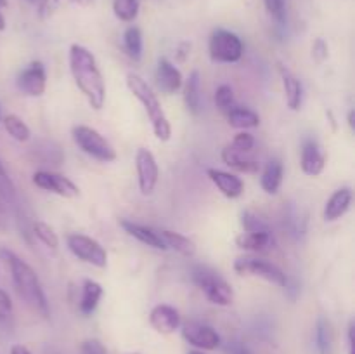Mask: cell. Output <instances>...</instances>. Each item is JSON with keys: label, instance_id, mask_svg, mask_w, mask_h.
<instances>
[{"label": "cell", "instance_id": "cell-49", "mask_svg": "<svg viewBox=\"0 0 355 354\" xmlns=\"http://www.w3.org/2000/svg\"><path fill=\"white\" fill-rule=\"evenodd\" d=\"M28 3H33V6H38L40 3V0H26Z\"/></svg>", "mask_w": 355, "mask_h": 354}, {"label": "cell", "instance_id": "cell-10", "mask_svg": "<svg viewBox=\"0 0 355 354\" xmlns=\"http://www.w3.org/2000/svg\"><path fill=\"white\" fill-rule=\"evenodd\" d=\"M135 170H137L139 189H141V193L144 196H149L155 191L159 179L158 163H156L155 155L149 149H137V155H135Z\"/></svg>", "mask_w": 355, "mask_h": 354}, {"label": "cell", "instance_id": "cell-8", "mask_svg": "<svg viewBox=\"0 0 355 354\" xmlns=\"http://www.w3.org/2000/svg\"><path fill=\"white\" fill-rule=\"evenodd\" d=\"M66 245H68L69 252L82 262L96 266L99 269H104L107 266V253L97 239L82 235V233H69L66 236Z\"/></svg>", "mask_w": 355, "mask_h": 354}, {"label": "cell", "instance_id": "cell-16", "mask_svg": "<svg viewBox=\"0 0 355 354\" xmlns=\"http://www.w3.org/2000/svg\"><path fill=\"white\" fill-rule=\"evenodd\" d=\"M207 176L217 186V189L229 200H236V198L245 193V183L241 180V177L234 176V174L218 169H208Z\"/></svg>", "mask_w": 355, "mask_h": 354}, {"label": "cell", "instance_id": "cell-42", "mask_svg": "<svg viewBox=\"0 0 355 354\" xmlns=\"http://www.w3.org/2000/svg\"><path fill=\"white\" fill-rule=\"evenodd\" d=\"M229 354H250V351L241 342L229 344Z\"/></svg>", "mask_w": 355, "mask_h": 354}, {"label": "cell", "instance_id": "cell-1", "mask_svg": "<svg viewBox=\"0 0 355 354\" xmlns=\"http://www.w3.org/2000/svg\"><path fill=\"white\" fill-rule=\"evenodd\" d=\"M69 71L80 92L85 96L90 108L99 111L106 103V83L96 61V56L87 47L73 44L69 47Z\"/></svg>", "mask_w": 355, "mask_h": 354}, {"label": "cell", "instance_id": "cell-39", "mask_svg": "<svg viewBox=\"0 0 355 354\" xmlns=\"http://www.w3.org/2000/svg\"><path fill=\"white\" fill-rule=\"evenodd\" d=\"M328 56H329L328 44H326L322 38H315L314 44H312V58H314V61L322 62L328 59Z\"/></svg>", "mask_w": 355, "mask_h": 354}, {"label": "cell", "instance_id": "cell-14", "mask_svg": "<svg viewBox=\"0 0 355 354\" xmlns=\"http://www.w3.org/2000/svg\"><path fill=\"white\" fill-rule=\"evenodd\" d=\"M182 83L184 78L180 69L177 68L170 59L159 58L158 66H156V85H158V89L162 90L163 94L172 96L177 90H180Z\"/></svg>", "mask_w": 355, "mask_h": 354}, {"label": "cell", "instance_id": "cell-3", "mask_svg": "<svg viewBox=\"0 0 355 354\" xmlns=\"http://www.w3.org/2000/svg\"><path fill=\"white\" fill-rule=\"evenodd\" d=\"M127 87L134 94L135 99L144 106L146 115H148L149 121H151L153 132H155L156 137L163 142L170 141V137H172V125H170L168 118H166L165 111L162 108V103H159L155 90L151 89V85L137 73H128Z\"/></svg>", "mask_w": 355, "mask_h": 354}, {"label": "cell", "instance_id": "cell-17", "mask_svg": "<svg viewBox=\"0 0 355 354\" xmlns=\"http://www.w3.org/2000/svg\"><path fill=\"white\" fill-rule=\"evenodd\" d=\"M352 198L354 194L350 187H340V189H336L324 205V212H322L324 221L333 222L338 221L340 217H343V215L350 210Z\"/></svg>", "mask_w": 355, "mask_h": 354}, {"label": "cell", "instance_id": "cell-46", "mask_svg": "<svg viewBox=\"0 0 355 354\" xmlns=\"http://www.w3.org/2000/svg\"><path fill=\"white\" fill-rule=\"evenodd\" d=\"M64 2H69V3H75V6L89 7V6H92V3H94V0H64Z\"/></svg>", "mask_w": 355, "mask_h": 354}, {"label": "cell", "instance_id": "cell-41", "mask_svg": "<svg viewBox=\"0 0 355 354\" xmlns=\"http://www.w3.org/2000/svg\"><path fill=\"white\" fill-rule=\"evenodd\" d=\"M9 229V219H7L6 207H3V201L0 198V233H7Z\"/></svg>", "mask_w": 355, "mask_h": 354}, {"label": "cell", "instance_id": "cell-20", "mask_svg": "<svg viewBox=\"0 0 355 354\" xmlns=\"http://www.w3.org/2000/svg\"><path fill=\"white\" fill-rule=\"evenodd\" d=\"M220 156H222V162H224L227 167H231L232 170H236V172L259 174L260 163L257 162V160L248 158L246 153L236 151L231 144L225 146V148L222 149Z\"/></svg>", "mask_w": 355, "mask_h": 354}, {"label": "cell", "instance_id": "cell-53", "mask_svg": "<svg viewBox=\"0 0 355 354\" xmlns=\"http://www.w3.org/2000/svg\"><path fill=\"white\" fill-rule=\"evenodd\" d=\"M132 354H141V353H132Z\"/></svg>", "mask_w": 355, "mask_h": 354}, {"label": "cell", "instance_id": "cell-52", "mask_svg": "<svg viewBox=\"0 0 355 354\" xmlns=\"http://www.w3.org/2000/svg\"><path fill=\"white\" fill-rule=\"evenodd\" d=\"M0 121H2V111H0Z\"/></svg>", "mask_w": 355, "mask_h": 354}, {"label": "cell", "instance_id": "cell-11", "mask_svg": "<svg viewBox=\"0 0 355 354\" xmlns=\"http://www.w3.org/2000/svg\"><path fill=\"white\" fill-rule=\"evenodd\" d=\"M16 85L24 96L40 97L47 89V73L42 61H31L16 78Z\"/></svg>", "mask_w": 355, "mask_h": 354}, {"label": "cell", "instance_id": "cell-24", "mask_svg": "<svg viewBox=\"0 0 355 354\" xmlns=\"http://www.w3.org/2000/svg\"><path fill=\"white\" fill-rule=\"evenodd\" d=\"M284 167L279 160H270L263 169L262 177H260V186L267 194H277L279 187L283 184Z\"/></svg>", "mask_w": 355, "mask_h": 354}, {"label": "cell", "instance_id": "cell-15", "mask_svg": "<svg viewBox=\"0 0 355 354\" xmlns=\"http://www.w3.org/2000/svg\"><path fill=\"white\" fill-rule=\"evenodd\" d=\"M302 172L311 177L321 176L326 167V155L322 153L321 146L314 139H307L302 146V158H300Z\"/></svg>", "mask_w": 355, "mask_h": 354}, {"label": "cell", "instance_id": "cell-47", "mask_svg": "<svg viewBox=\"0 0 355 354\" xmlns=\"http://www.w3.org/2000/svg\"><path fill=\"white\" fill-rule=\"evenodd\" d=\"M347 121H349V127L354 130L355 128V111L354 110L349 111V118H347Z\"/></svg>", "mask_w": 355, "mask_h": 354}, {"label": "cell", "instance_id": "cell-32", "mask_svg": "<svg viewBox=\"0 0 355 354\" xmlns=\"http://www.w3.org/2000/svg\"><path fill=\"white\" fill-rule=\"evenodd\" d=\"M241 224L245 228L246 233H260V231H270L269 224L263 221L262 217L255 214L252 210H245L241 214Z\"/></svg>", "mask_w": 355, "mask_h": 354}, {"label": "cell", "instance_id": "cell-37", "mask_svg": "<svg viewBox=\"0 0 355 354\" xmlns=\"http://www.w3.org/2000/svg\"><path fill=\"white\" fill-rule=\"evenodd\" d=\"M62 3H64V0H40V3H38V16H40V19L51 17Z\"/></svg>", "mask_w": 355, "mask_h": 354}, {"label": "cell", "instance_id": "cell-34", "mask_svg": "<svg viewBox=\"0 0 355 354\" xmlns=\"http://www.w3.org/2000/svg\"><path fill=\"white\" fill-rule=\"evenodd\" d=\"M269 16L277 24L286 23V0H263Z\"/></svg>", "mask_w": 355, "mask_h": 354}, {"label": "cell", "instance_id": "cell-21", "mask_svg": "<svg viewBox=\"0 0 355 354\" xmlns=\"http://www.w3.org/2000/svg\"><path fill=\"white\" fill-rule=\"evenodd\" d=\"M104 290L101 287V283L94 280H85L82 285V295H80L78 301V311L83 316H90L99 305L101 298H103Z\"/></svg>", "mask_w": 355, "mask_h": 354}, {"label": "cell", "instance_id": "cell-6", "mask_svg": "<svg viewBox=\"0 0 355 354\" xmlns=\"http://www.w3.org/2000/svg\"><path fill=\"white\" fill-rule=\"evenodd\" d=\"M208 52H210L211 61L231 65V62L241 61L245 45L236 33L218 28L211 33L210 42H208Z\"/></svg>", "mask_w": 355, "mask_h": 354}, {"label": "cell", "instance_id": "cell-38", "mask_svg": "<svg viewBox=\"0 0 355 354\" xmlns=\"http://www.w3.org/2000/svg\"><path fill=\"white\" fill-rule=\"evenodd\" d=\"M80 353L82 354H107L106 347L97 339H87L80 344Z\"/></svg>", "mask_w": 355, "mask_h": 354}, {"label": "cell", "instance_id": "cell-45", "mask_svg": "<svg viewBox=\"0 0 355 354\" xmlns=\"http://www.w3.org/2000/svg\"><path fill=\"white\" fill-rule=\"evenodd\" d=\"M10 354H31V353L26 349V347L21 346V344H14V346L10 347Z\"/></svg>", "mask_w": 355, "mask_h": 354}, {"label": "cell", "instance_id": "cell-29", "mask_svg": "<svg viewBox=\"0 0 355 354\" xmlns=\"http://www.w3.org/2000/svg\"><path fill=\"white\" fill-rule=\"evenodd\" d=\"M123 47L128 58L134 61H141L142 58V31L137 26H130L125 30Z\"/></svg>", "mask_w": 355, "mask_h": 354}, {"label": "cell", "instance_id": "cell-23", "mask_svg": "<svg viewBox=\"0 0 355 354\" xmlns=\"http://www.w3.org/2000/svg\"><path fill=\"white\" fill-rule=\"evenodd\" d=\"M236 245L248 252H262L267 246L274 245L272 231H260V233H241L236 236Z\"/></svg>", "mask_w": 355, "mask_h": 354}, {"label": "cell", "instance_id": "cell-9", "mask_svg": "<svg viewBox=\"0 0 355 354\" xmlns=\"http://www.w3.org/2000/svg\"><path fill=\"white\" fill-rule=\"evenodd\" d=\"M33 184L40 189L54 193L62 198H76L80 194V187L73 183L69 177L62 176V174L49 172V170H38L31 177Z\"/></svg>", "mask_w": 355, "mask_h": 354}, {"label": "cell", "instance_id": "cell-40", "mask_svg": "<svg viewBox=\"0 0 355 354\" xmlns=\"http://www.w3.org/2000/svg\"><path fill=\"white\" fill-rule=\"evenodd\" d=\"M12 312V301H10L9 294L0 288V321L7 319Z\"/></svg>", "mask_w": 355, "mask_h": 354}, {"label": "cell", "instance_id": "cell-18", "mask_svg": "<svg viewBox=\"0 0 355 354\" xmlns=\"http://www.w3.org/2000/svg\"><path fill=\"white\" fill-rule=\"evenodd\" d=\"M277 71H279L281 82H283L284 89V97H286V104L290 110L298 111L302 106V101H304V87L302 82L286 68L279 62L277 65Z\"/></svg>", "mask_w": 355, "mask_h": 354}, {"label": "cell", "instance_id": "cell-19", "mask_svg": "<svg viewBox=\"0 0 355 354\" xmlns=\"http://www.w3.org/2000/svg\"><path fill=\"white\" fill-rule=\"evenodd\" d=\"M120 226L125 229V233L134 236L135 239H139V242L144 243V245L151 246V248H156V250H168L166 248L165 242L162 239V236H159V233L155 231V229L148 228V226L137 224V222L127 221V219H121Z\"/></svg>", "mask_w": 355, "mask_h": 354}, {"label": "cell", "instance_id": "cell-27", "mask_svg": "<svg viewBox=\"0 0 355 354\" xmlns=\"http://www.w3.org/2000/svg\"><path fill=\"white\" fill-rule=\"evenodd\" d=\"M315 347L319 354H335V332L324 316L318 319L315 323Z\"/></svg>", "mask_w": 355, "mask_h": 354}, {"label": "cell", "instance_id": "cell-22", "mask_svg": "<svg viewBox=\"0 0 355 354\" xmlns=\"http://www.w3.org/2000/svg\"><path fill=\"white\" fill-rule=\"evenodd\" d=\"M184 103L189 113L200 115L201 111V76L198 69L189 73L184 85Z\"/></svg>", "mask_w": 355, "mask_h": 354}, {"label": "cell", "instance_id": "cell-48", "mask_svg": "<svg viewBox=\"0 0 355 354\" xmlns=\"http://www.w3.org/2000/svg\"><path fill=\"white\" fill-rule=\"evenodd\" d=\"M6 30V17H3V14L0 12V31Z\"/></svg>", "mask_w": 355, "mask_h": 354}, {"label": "cell", "instance_id": "cell-5", "mask_svg": "<svg viewBox=\"0 0 355 354\" xmlns=\"http://www.w3.org/2000/svg\"><path fill=\"white\" fill-rule=\"evenodd\" d=\"M71 137L85 155L97 162L110 163L116 160V149L113 148V144L101 132L89 125H75L71 130Z\"/></svg>", "mask_w": 355, "mask_h": 354}, {"label": "cell", "instance_id": "cell-36", "mask_svg": "<svg viewBox=\"0 0 355 354\" xmlns=\"http://www.w3.org/2000/svg\"><path fill=\"white\" fill-rule=\"evenodd\" d=\"M232 148L236 149V151H241V153H248L252 151L253 146H255V137H253L250 132H238V134L234 135V139H232Z\"/></svg>", "mask_w": 355, "mask_h": 354}, {"label": "cell", "instance_id": "cell-28", "mask_svg": "<svg viewBox=\"0 0 355 354\" xmlns=\"http://www.w3.org/2000/svg\"><path fill=\"white\" fill-rule=\"evenodd\" d=\"M2 124H3V128H6L7 134H9L14 141H17V142L30 141L31 130H30V127L24 124L23 118H19L17 115L10 113V115H6V117L2 118Z\"/></svg>", "mask_w": 355, "mask_h": 354}, {"label": "cell", "instance_id": "cell-2", "mask_svg": "<svg viewBox=\"0 0 355 354\" xmlns=\"http://www.w3.org/2000/svg\"><path fill=\"white\" fill-rule=\"evenodd\" d=\"M0 259L9 267L14 288H16L21 301L38 316L49 319L51 309H49L47 297H45V292L33 267L26 260L21 259L19 255H16L12 250L3 248V246H0Z\"/></svg>", "mask_w": 355, "mask_h": 354}, {"label": "cell", "instance_id": "cell-30", "mask_svg": "<svg viewBox=\"0 0 355 354\" xmlns=\"http://www.w3.org/2000/svg\"><path fill=\"white\" fill-rule=\"evenodd\" d=\"M31 235H33L35 238L42 243V245L47 246V248L58 250V246H59L58 235H55L54 229H52L49 224H45L44 221L31 222Z\"/></svg>", "mask_w": 355, "mask_h": 354}, {"label": "cell", "instance_id": "cell-44", "mask_svg": "<svg viewBox=\"0 0 355 354\" xmlns=\"http://www.w3.org/2000/svg\"><path fill=\"white\" fill-rule=\"evenodd\" d=\"M354 332H355V326L354 323L349 325V332H347V339H349V354H354L355 347H354Z\"/></svg>", "mask_w": 355, "mask_h": 354}, {"label": "cell", "instance_id": "cell-51", "mask_svg": "<svg viewBox=\"0 0 355 354\" xmlns=\"http://www.w3.org/2000/svg\"><path fill=\"white\" fill-rule=\"evenodd\" d=\"M189 354H203V353H201V351H191Z\"/></svg>", "mask_w": 355, "mask_h": 354}, {"label": "cell", "instance_id": "cell-35", "mask_svg": "<svg viewBox=\"0 0 355 354\" xmlns=\"http://www.w3.org/2000/svg\"><path fill=\"white\" fill-rule=\"evenodd\" d=\"M0 198L7 201L16 200V187H14V183L10 180L2 162H0Z\"/></svg>", "mask_w": 355, "mask_h": 354}, {"label": "cell", "instance_id": "cell-25", "mask_svg": "<svg viewBox=\"0 0 355 354\" xmlns=\"http://www.w3.org/2000/svg\"><path fill=\"white\" fill-rule=\"evenodd\" d=\"M227 124L232 128H239V130H246V128H255L260 125L259 113L245 106H232L227 111Z\"/></svg>", "mask_w": 355, "mask_h": 354}, {"label": "cell", "instance_id": "cell-7", "mask_svg": "<svg viewBox=\"0 0 355 354\" xmlns=\"http://www.w3.org/2000/svg\"><path fill=\"white\" fill-rule=\"evenodd\" d=\"M234 271L239 276L262 278V280L269 281V283L281 288H284L288 285V276L284 274V271L281 267H277L276 264L269 262L266 259H260V257H239L234 262Z\"/></svg>", "mask_w": 355, "mask_h": 354}, {"label": "cell", "instance_id": "cell-4", "mask_svg": "<svg viewBox=\"0 0 355 354\" xmlns=\"http://www.w3.org/2000/svg\"><path fill=\"white\" fill-rule=\"evenodd\" d=\"M191 280L205 294V297L215 305H231L234 301V292L231 285L218 273L207 266H196L191 271Z\"/></svg>", "mask_w": 355, "mask_h": 354}, {"label": "cell", "instance_id": "cell-33", "mask_svg": "<svg viewBox=\"0 0 355 354\" xmlns=\"http://www.w3.org/2000/svg\"><path fill=\"white\" fill-rule=\"evenodd\" d=\"M215 104L222 113H227L232 106H234V90L227 83H222L217 90H215Z\"/></svg>", "mask_w": 355, "mask_h": 354}, {"label": "cell", "instance_id": "cell-31", "mask_svg": "<svg viewBox=\"0 0 355 354\" xmlns=\"http://www.w3.org/2000/svg\"><path fill=\"white\" fill-rule=\"evenodd\" d=\"M141 0H113L114 16L125 23H132L139 16Z\"/></svg>", "mask_w": 355, "mask_h": 354}, {"label": "cell", "instance_id": "cell-26", "mask_svg": "<svg viewBox=\"0 0 355 354\" xmlns=\"http://www.w3.org/2000/svg\"><path fill=\"white\" fill-rule=\"evenodd\" d=\"M158 233L159 236H162L163 242H165L166 248L175 250L177 253H180V255L184 257H193L194 253H196V245H194L193 239L187 238V236L175 231H170V229H162V231Z\"/></svg>", "mask_w": 355, "mask_h": 354}, {"label": "cell", "instance_id": "cell-43", "mask_svg": "<svg viewBox=\"0 0 355 354\" xmlns=\"http://www.w3.org/2000/svg\"><path fill=\"white\" fill-rule=\"evenodd\" d=\"M189 51H191V44H189V42H182V44L179 45L177 59H179V61H184V59L187 58V54H189Z\"/></svg>", "mask_w": 355, "mask_h": 354}, {"label": "cell", "instance_id": "cell-50", "mask_svg": "<svg viewBox=\"0 0 355 354\" xmlns=\"http://www.w3.org/2000/svg\"><path fill=\"white\" fill-rule=\"evenodd\" d=\"M3 7H7V0H0V9H3Z\"/></svg>", "mask_w": 355, "mask_h": 354}, {"label": "cell", "instance_id": "cell-13", "mask_svg": "<svg viewBox=\"0 0 355 354\" xmlns=\"http://www.w3.org/2000/svg\"><path fill=\"white\" fill-rule=\"evenodd\" d=\"M149 325L162 335H170L180 328L182 319L175 307L168 304H158L149 312Z\"/></svg>", "mask_w": 355, "mask_h": 354}, {"label": "cell", "instance_id": "cell-12", "mask_svg": "<svg viewBox=\"0 0 355 354\" xmlns=\"http://www.w3.org/2000/svg\"><path fill=\"white\" fill-rule=\"evenodd\" d=\"M180 326H182L184 340L189 342L191 346L198 347V349L214 351L220 346V335L217 333V330L205 325V323L187 321Z\"/></svg>", "mask_w": 355, "mask_h": 354}]
</instances>
